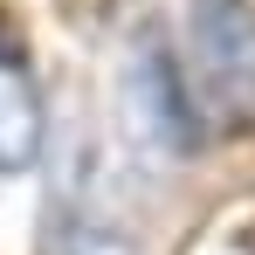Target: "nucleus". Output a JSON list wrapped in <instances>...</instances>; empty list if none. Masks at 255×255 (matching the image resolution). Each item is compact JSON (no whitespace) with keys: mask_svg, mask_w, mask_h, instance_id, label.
I'll use <instances>...</instances> for the list:
<instances>
[{"mask_svg":"<svg viewBox=\"0 0 255 255\" xmlns=\"http://www.w3.org/2000/svg\"><path fill=\"white\" fill-rule=\"evenodd\" d=\"M179 76L200 111V131L255 125V0H186Z\"/></svg>","mask_w":255,"mask_h":255,"instance_id":"nucleus-1","label":"nucleus"},{"mask_svg":"<svg viewBox=\"0 0 255 255\" xmlns=\"http://www.w3.org/2000/svg\"><path fill=\"white\" fill-rule=\"evenodd\" d=\"M118 104H125L131 145H138L145 159H159V166H179V159H193V152L207 145L200 111H193V97H186V76H179V55H172L159 35H138V42H131L125 69H118Z\"/></svg>","mask_w":255,"mask_h":255,"instance_id":"nucleus-2","label":"nucleus"},{"mask_svg":"<svg viewBox=\"0 0 255 255\" xmlns=\"http://www.w3.org/2000/svg\"><path fill=\"white\" fill-rule=\"evenodd\" d=\"M48 152V104H42V76L28 42L0 21V179L35 172Z\"/></svg>","mask_w":255,"mask_h":255,"instance_id":"nucleus-3","label":"nucleus"},{"mask_svg":"<svg viewBox=\"0 0 255 255\" xmlns=\"http://www.w3.org/2000/svg\"><path fill=\"white\" fill-rule=\"evenodd\" d=\"M62 242L55 249L62 255H138L131 249V235L111 221V207L97 200V152H90V138H76L69 145V172H62Z\"/></svg>","mask_w":255,"mask_h":255,"instance_id":"nucleus-4","label":"nucleus"}]
</instances>
